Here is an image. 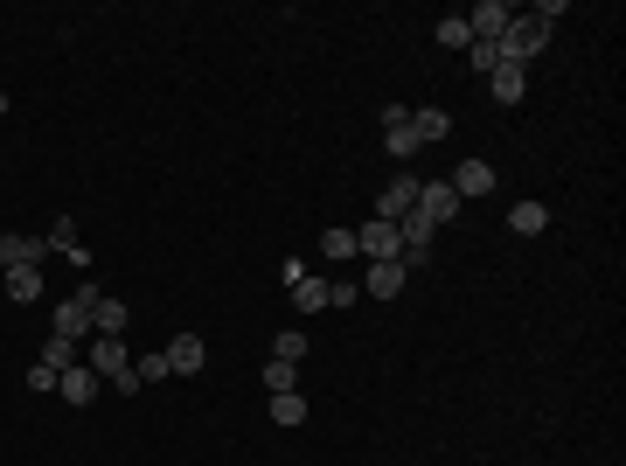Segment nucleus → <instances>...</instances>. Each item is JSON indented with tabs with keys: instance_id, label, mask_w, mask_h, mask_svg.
I'll return each mask as SVG.
<instances>
[{
	"instance_id": "f257e3e1",
	"label": "nucleus",
	"mask_w": 626,
	"mask_h": 466,
	"mask_svg": "<svg viewBox=\"0 0 626 466\" xmlns=\"http://www.w3.org/2000/svg\"><path fill=\"white\" fill-rule=\"evenodd\" d=\"M557 14H564L557 0H543L536 14H515V21H508V35L494 42V49H501V63H522V70H529V56H543V49H550V21H557Z\"/></svg>"
},
{
	"instance_id": "f03ea898",
	"label": "nucleus",
	"mask_w": 626,
	"mask_h": 466,
	"mask_svg": "<svg viewBox=\"0 0 626 466\" xmlns=\"http://www.w3.org/2000/svg\"><path fill=\"white\" fill-rule=\"evenodd\" d=\"M355 251H362L369 265H397V251H404V237H397V223H383V216H369V223L355 230Z\"/></svg>"
},
{
	"instance_id": "7ed1b4c3",
	"label": "nucleus",
	"mask_w": 626,
	"mask_h": 466,
	"mask_svg": "<svg viewBox=\"0 0 626 466\" xmlns=\"http://www.w3.org/2000/svg\"><path fill=\"white\" fill-rule=\"evenodd\" d=\"M418 216H425L432 230H446V223L460 216V195H453V181H418Z\"/></svg>"
},
{
	"instance_id": "20e7f679",
	"label": "nucleus",
	"mask_w": 626,
	"mask_h": 466,
	"mask_svg": "<svg viewBox=\"0 0 626 466\" xmlns=\"http://www.w3.org/2000/svg\"><path fill=\"white\" fill-rule=\"evenodd\" d=\"M508 21H515V7H508V0H480V7H467L473 42H501V35H508Z\"/></svg>"
},
{
	"instance_id": "39448f33",
	"label": "nucleus",
	"mask_w": 626,
	"mask_h": 466,
	"mask_svg": "<svg viewBox=\"0 0 626 466\" xmlns=\"http://www.w3.org/2000/svg\"><path fill=\"white\" fill-rule=\"evenodd\" d=\"M91 300H98V286H84L77 300H56V334L63 341H84L91 334Z\"/></svg>"
},
{
	"instance_id": "423d86ee",
	"label": "nucleus",
	"mask_w": 626,
	"mask_h": 466,
	"mask_svg": "<svg viewBox=\"0 0 626 466\" xmlns=\"http://www.w3.org/2000/svg\"><path fill=\"white\" fill-rule=\"evenodd\" d=\"M411 209H418V174H397V181L376 195V216H383V223H404Z\"/></svg>"
},
{
	"instance_id": "0eeeda50",
	"label": "nucleus",
	"mask_w": 626,
	"mask_h": 466,
	"mask_svg": "<svg viewBox=\"0 0 626 466\" xmlns=\"http://www.w3.org/2000/svg\"><path fill=\"white\" fill-rule=\"evenodd\" d=\"M98 383H105V376H98V369H91V362H70V369H63V376H56V397H63V404H77V411H84V404H91V397H98Z\"/></svg>"
},
{
	"instance_id": "6e6552de",
	"label": "nucleus",
	"mask_w": 626,
	"mask_h": 466,
	"mask_svg": "<svg viewBox=\"0 0 626 466\" xmlns=\"http://www.w3.org/2000/svg\"><path fill=\"white\" fill-rule=\"evenodd\" d=\"M160 355H167V376H195V369L209 362V348H202V334H174V341H167Z\"/></svg>"
},
{
	"instance_id": "1a4fd4ad",
	"label": "nucleus",
	"mask_w": 626,
	"mask_h": 466,
	"mask_svg": "<svg viewBox=\"0 0 626 466\" xmlns=\"http://www.w3.org/2000/svg\"><path fill=\"white\" fill-rule=\"evenodd\" d=\"M42 258H49V244H42V237H21V230H14V237H0V272H21V265H35V272H42Z\"/></svg>"
},
{
	"instance_id": "9d476101",
	"label": "nucleus",
	"mask_w": 626,
	"mask_h": 466,
	"mask_svg": "<svg viewBox=\"0 0 626 466\" xmlns=\"http://www.w3.org/2000/svg\"><path fill=\"white\" fill-rule=\"evenodd\" d=\"M383 147H390V160L418 154V133H411V112H404V105H390V112H383Z\"/></svg>"
},
{
	"instance_id": "9b49d317",
	"label": "nucleus",
	"mask_w": 626,
	"mask_h": 466,
	"mask_svg": "<svg viewBox=\"0 0 626 466\" xmlns=\"http://www.w3.org/2000/svg\"><path fill=\"white\" fill-rule=\"evenodd\" d=\"M453 195H460V202L494 195V167H487V160H460V167H453Z\"/></svg>"
},
{
	"instance_id": "f8f14e48",
	"label": "nucleus",
	"mask_w": 626,
	"mask_h": 466,
	"mask_svg": "<svg viewBox=\"0 0 626 466\" xmlns=\"http://www.w3.org/2000/svg\"><path fill=\"white\" fill-rule=\"evenodd\" d=\"M487 91H494L501 105H522V91H529V70H522V63H494V70H487Z\"/></svg>"
},
{
	"instance_id": "ddd939ff",
	"label": "nucleus",
	"mask_w": 626,
	"mask_h": 466,
	"mask_svg": "<svg viewBox=\"0 0 626 466\" xmlns=\"http://www.w3.org/2000/svg\"><path fill=\"white\" fill-rule=\"evenodd\" d=\"M404 279H411L404 265H369V279H362V293H369V300H397V293H404Z\"/></svg>"
},
{
	"instance_id": "4468645a",
	"label": "nucleus",
	"mask_w": 626,
	"mask_h": 466,
	"mask_svg": "<svg viewBox=\"0 0 626 466\" xmlns=\"http://www.w3.org/2000/svg\"><path fill=\"white\" fill-rule=\"evenodd\" d=\"M293 307L300 313H320V307H334V279H300V286H293Z\"/></svg>"
},
{
	"instance_id": "2eb2a0df",
	"label": "nucleus",
	"mask_w": 626,
	"mask_h": 466,
	"mask_svg": "<svg viewBox=\"0 0 626 466\" xmlns=\"http://www.w3.org/2000/svg\"><path fill=\"white\" fill-rule=\"evenodd\" d=\"M91 334H126V300H91Z\"/></svg>"
},
{
	"instance_id": "dca6fc26",
	"label": "nucleus",
	"mask_w": 626,
	"mask_h": 466,
	"mask_svg": "<svg viewBox=\"0 0 626 466\" xmlns=\"http://www.w3.org/2000/svg\"><path fill=\"white\" fill-rule=\"evenodd\" d=\"M411 133H418V147H432V140H446V133H453V119H446L439 105H425V112H411Z\"/></svg>"
},
{
	"instance_id": "f3484780",
	"label": "nucleus",
	"mask_w": 626,
	"mask_h": 466,
	"mask_svg": "<svg viewBox=\"0 0 626 466\" xmlns=\"http://www.w3.org/2000/svg\"><path fill=\"white\" fill-rule=\"evenodd\" d=\"M508 230H515V237H536V230H550V209H543V202H515V209H508Z\"/></svg>"
},
{
	"instance_id": "a211bd4d",
	"label": "nucleus",
	"mask_w": 626,
	"mask_h": 466,
	"mask_svg": "<svg viewBox=\"0 0 626 466\" xmlns=\"http://www.w3.org/2000/svg\"><path fill=\"white\" fill-rule=\"evenodd\" d=\"M0 286H7V300H42V272H35V265H21V272H0Z\"/></svg>"
},
{
	"instance_id": "6ab92c4d",
	"label": "nucleus",
	"mask_w": 626,
	"mask_h": 466,
	"mask_svg": "<svg viewBox=\"0 0 626 466\" xmlns=\"http://www.w3.org/2000/svg\"><path fill=\"white\" fill-rule=\"evenodd\" d=\"M265 390H272V397H279V390H300V362H279V355H272V362H265Z\"/></svg>"
},
{
	"instance_id": "aec40b11",
	"label": "nucleus",
	"mask_w": 626,
	"mask_h": 466,
	"mask_svg": "<svg viewBox=\"0 0 626 466\" xmlns=\"http://www.w3.org/2000/svg\"><path fill=\"white\" fill-rule=\"evenodd\" d=\"M272 418H279V425H307V397H300V390H279V397H272Z\"/></svg>"
},
{
	"instance_id": "412c9836",
	"label": "nucleus",
	"mask_w": 626,
	"mask_h": 466,
	"mask_svg": "<svg viewBox=\"0 0 626 466\" xmlns=\"http://www.w3.org/2000/svg\"><path fill=\"white\" fill-rule=\"evenodd\" d=\"M467 42H473L467 14H446V21H439V49H467Z\"/></svg>"
},
{
	"instance_id": "4be33fe9",
	"label": "nucleus",
	"mask_w": 626,
	"mask_h": 466,
	"mask_svg": "<svg viewBox=\"0 0 626 466\" xmlns=\"http://www.w3.org/2000/svg\"><path fill=\"white\" fill-rule=\"evenodd\" d=\"M320 251H327V265L355 258V230H327V237H320Z\"/></svg>"
},
{
	"instance_id": "5701e85b",
	"label": "nucleus",
	"mask_w": 626,
	"mask_h": 466,
	"mask_svg": "<svg viewBox=\"0 0 626 466\" xmlns=\"http://www.w3.org/2000/svg\"><path fill=\"white\" fill-rule=\"evenodd\" d=\"M56 251H70V258H84V244H77V216H56V237H49Z\"/></svg>"
},
{
	"instance_id": "b1692460",
	"label": "nucleus",
	"mask_w": 626,
	"mask_h": 466,
	"mask_svg": "<svg viewBox=\"0 0 626 466\" xmlns=\"http://www.w3.org/2000/svg\"><path fill=\"white\" fill-rule=\"evenodd\" d=\"M272 355H279V362H300V355H307V334H300V327H286V334L272 341Z\"/></svg>"
},
{
	"instance_id": "393cba45",
	"label": "nucleus",
	"mask_w": 626,
	"mask_h": 466,
	"mask_svg": "<svg viewBox=\"0 0 626 466\" xmlns=\"http://www.w3.org/2000/svg\"><path fill=\"white\" fill-rule=\"evenodd\" d=\"M42 362H56V369H70V362H84V355H77V341H63V334H49V348H42Z\"/></svg>"
},
{
	"instance_id": "a878e982",
	"label": "nucleus",
	"mask_w": 626,
	"mask_h": 466,
	"mask_svg": "<svg viewBox=\"0 0 626 466\" xmlns=\"http://www.w3.org/2000/svg\"><path fill=\"white\" fill-rule=\"evenodd\" d=\"M467 63H473V70H480V77H487V70L501 63V49H494V42H467Z\"/></svg>"
},
{
	"instance_id": "bb28decb",
	"label": "nucleus",
	"mask_w": 626,
	"mask_h": 466,
	"mask_svg": "<svg viewBox=\"0 0 626 466\" xmlns=\"http://www.w3.org/2000/svg\"><path fill=\"white\" fill-rule=\"evenodd\" d=\"M133 376H140V390H147V383H160V376H167V355H140V362H133Z\"/></svg>"
},
{
	"instance_id": "cd10ccee",
	"label": "nucleus",
	"mask_w": 626,
	"mask_h": 466,
	"mask_svg": "<svg viewBox=\"0 0 626 466\" xmlns=\"http://www.w3.org/2000/svg\"><path fill=\"white\" fill-rule=\"evenodd\" d=\"M56 376H63L56 362H28V390H56Z\"/></svg>"
},
{
	"instance_id": "c85d7f7f",
	"label": "nucleus",
	"mask_w": 626,
	"mask_h": 466,
	"mask_svg": "<svg viewBox=\"0 0 626 466\" xmlns=\"http://www.w3.org/2000/svg\"><path fill=\"white\" fill-rule=\"evenodd\" d=\"M0 119H7V91H0Z\"/></svg>"
}]
</instances>
